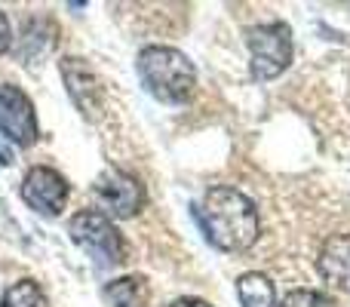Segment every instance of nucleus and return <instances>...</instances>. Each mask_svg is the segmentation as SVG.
<instances>
[{
  "label": "nucleus",
  "mask_w": 350,
  "mask_h": 307,
  "mask_svg": "<svg viewBox=\"0 0 350 307\" xmlns=\"http://www.w3.org/2000/svg\"><path fill=\"white\" fill-rule=\"evenodd\" d=\"M200 218L209 243L221 252H246L258 243V209L246 193L230 185H215L206 191Z\"/></svg>",
  "instance_id": "1"
},
{
  "label": "nucleus",
  "mask_w": 350,
  "mask_h": 307,
  "mask_svg": "<svg viewBox=\"0 0 350 307\" xmlns=\"http://www.w3.org/2000/svg\"><path fill=\"white\" fill-rule=\"evenodd\" d=\"M139 77L145 90L151 92L157 102L166 105H185L193 96L197 86V68L191 65L181 49L172 46H145L139 53Z\"/></svg>",
  "instance_id": "2"
},
{
  "label": "nucleus",
  "mask_w": 350,
  "mask_h": 307,
  "mask_svg": "<svg viewBox=\"0 0 350 307\" xmlns=\"http://www.w3.org/2000/svg\"><path fill=\"white\" fill-rule=\"evenodd\" d=\"M68 234L71 240L83 249L90 258H96V265L111 267V265H120L126 258V246H123V237L120 230L114 228L105 212L96 209H83L68 222Z\"/></svg>",
  "instance_id": "3"
},
{
  "label": "nucleus",
  "mask_w": 350,
  "mask_h": 307,
  "mask_svg": "<svg viewBox=\"0 0 350 307\" xmlns=\"http://www.w3.org/2000/svg\"><path fill=\"white\" fill-rule=\"evenodd\" d=\"M249 71L255 80H273L292 62V31L286 22H267L249 31Z\"/></svg>",
  "instance_id": "4"
},
{
  "label": "nucleus",
  "mask_w": 350,
  "mask_h": 307,
  "mask_svg": "<svg viewBox=\"0 0 350 307\" xmlns=\"http://www.w3.org/2000/svg\"><path fill=\"white\" fill-rule=\"evenodd\" d=\"M59 74L65 80V90L71 96V102L77 105V111L86 117L90 123H98L108 111V92H105V83L92 65L86 59H77V55H65L59 59Z\"/></svg>",
  "instance_id": "5"
},
{
  "label": "nucleus",
  "mask_w": 350,
  "mask_h": 307,
  "mask_svg": "<svg viewBox=\"0 0 350 307\" xmlns=\"http://www.w3.org/2000/svg\"><path fill=\"white\" fill-rule=\"evenodd\" d=\"M92 193L102 203L108 218H133L145 206V187L133 172H123L117 166L102 169L96 181H92Z\"/></svg>",
  "instance_id": "6"
},
{
  "label": "nucleus",
  "mask_w": 350,
  "mask_h": 307,
  "mask_svg": "<svg viewBox=\"0 0 350 307\" xmlns=\"http://www.w3.org/2000/svg\"><path fill=\"white\" fill-rule=\"evenodd\" d=\"M0 133L18 148H28L40 139V123L31 98L18 86L0 83Z\"/></svg>",
  "instance_id": "7"
},
{
  "label": "nucleus",
  "mask_w": 350,
  "mask_h": 307,
  "mask_svg": "<svg viewBox=\"0 0 350 307\" xmlns=\"http://www.w3.org/2000/svg\"><path fill=\"white\" fill-rule=\"evenodd\" d=\"M22 200L40 215H59L68 200V181L49 166H31L22 178Z\"/></svg>",
  "instance_id": "8"
},
{
  "label": "nucleus",
  "mask_w": 350,
  "mask_h": 307,
  "mask_svg": "<svg viewBox=\"0 0 350 307\" xmlns=\"http://www.w3.org/2000/svg\"><path fill=\"white\" fill-rule=\"evenodd\" d=\"M317 267H320V277L326 283H332L335 289L350 292V234L329 237L320 249Z\"/></svg>",
  "instance_id": "9"
},
{
  "label": "nucleus",
  "mask_w": 350,
  "mask_h": 307,
  "mask_svg": "<svg viewBox=\"0 0 350 307\" xmlns=\"http://www.w3.org/2000/svg\"><path fill=\"white\" fill-rule=\"evenodd\" d=\"M237 298L243 307H280L273 283L258 271H249L237 280Z\"/></svg>",
  "instance_id": "10"
},
{
  "label": "nucleus",
  "mask_w": 350,
  "mask_h": 307,
  "mask_svg": "<svg viewBox=\"0 0 350 307\" xmlns=\"http://www.w3.org/2000/svg\"><path fill=\"white\" fill-rule=\"evenodd\" d=\"M105 302L111 307H145L148 302V280L145 277H120V280H111L108 286L102 289Z\"/></svg>",
  "instance_id": "11"
},
{
  "label": "nucleus",
  "mask_w": 350,
  "mask_h": 307,
  "mask_svg": "<svg viewBox=\"0 0 350 307\" xmlns=\"http://www.w3.org/2000/svg\"><path fill=\"white\" fill-rule=\"evenodd\" d=\"M0 307H49V302L34 280H18L3 289Z\"/></svg>",
  "instance_id": "12"
},
{
  "label": "nucleus",
  "mask_w": 350,
  "mask_h": 307,
  "mask_svg": "<svg viewBox=\"0 0 350 307\" xmlns=\"http://www.w3.org/2000/svg\"><path fill=\"white\" fill-rule=\"evenodd\" d=\"M283 307H338L326 292H317V289H292L286 295Z\"/></svg>",
  "instance_id": "13"
},
{
  "label": "nucleus",
  "mask_w": 350,
  "mask_h": 307,
  "mask_svg": "<svg viewBox=\"0 0 350 307\" xmlns=\"http://www.w3.org/2000/svg\"><path fill=\"white\" fill-rule=\"evenodd\" d=\"M12 43V28H10V18H6V12H0V55L10 49Z\"/></svg>",
  "instance_id": "14"
},
{
  "label": "nucleus",
  "mask_w": 350,
  "mask_h": 307,
  "mask_svg": "<svg viewBox=\"0 0 350 307\" xmlns=\"http://www.w3.org/2000/svg\"><path fill=\"white\" fill-rule=\"evenodd\" d=\"M170 307H212V304L203 302V298H175Z\"/></svg>",
  "instance_id": "15"
}]
</instances>
